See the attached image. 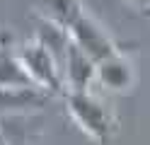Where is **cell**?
Returning a JSON list of instances; mask_svg holds the SVG:
<instances>
[{
    "label": "cell",
    "mask_w": 150,
    "mask_h": 145,
    "mask_svg": "<svg viewBox=\"0 0 150 145\" xmlns=\"http://www.w3.org/2000/svg\"><path fill=\"white\" fill-rule=\"evenodd\" d=\"M65 109L73 116V121L80 126V131L92 138L97 145H109L119 133V119L114 109L99 99L90 90L85 92H65Z\"/></svg>",
    "instance_id": "1"
},
{
    "label": "cell",
    "mask_w": 150,
    "mask_h": 145,
    "mask_svg": "<svg viewBox=\"0 0 150 145\" xmlns=\"http://www.w3.org/2000/svg\"><path fill=\"white\" fill-rule=\"evenodd\" d=\"M20 61L24 65V70L29 73L32 82L39 90L53 94H65V80H63V65L58 63L56 56L41 39H32V41L22 44L17 48Z\"/></svg>",
    "instance_id": "2"
},
{
    "label": "cell",
    "mask_w": 150,
    "mask_h": 145,
    "mask_svg": "<svg viewBox=\"0 0 150 145\" xmlns=\"http://www.w3.org/2000/svg\"><path fill=\"white\" fill-rule=\"evenodd\" d=\"M65 32H68L73 44H78L82 51L97 63L109 58V56H114L116 51H121V46L111 39V34L87 12V10H80V12L75 15V19L68 24Z\"/></svg>",
    "instance_id": "3"
},
{
    "label": "cell",
    "mask_w": 150,
    "mask_h": 145,
    "mask_svg": "<svg viewBox=\"0 0 150 145\" xmlns=\"http://www.w3.org/2000/svg\"><path fill=\"white\" fill-rule=\"evenodd\" d=\"M97 82L109 92L126 94L136 85V63L124 48L97 63Z\"/></svg>",
    "instance_id": "4"
},
{
    "label": "cell",
    "mask_w": 150,
    "mask_h": 145,
    "mask_svg": "<svg viewBox=\"0 0 150 145\" xmlns=\"http://www.w3.org/2000/svg\"><path fill=\"white\" fill-rule=\"evenodd\" d=\"M63 80L65 92H85L92 82H97V61L82 51L78 44H68L63 56Z\"/></svg>",
    "instance_id": "5"
},
{
    "label": "cell",
    "mask_w": 150,
    "mask_h": 145,
    "mask_svg": "<svg viewBox=\"0 0 150 145\" xmlns=\"http://www.w3.org/2000/svg\"><path fill=\"white\" fill-rule=\"evenodd\" d=\"M51 94L39 87H0V114L41 109Z\"/></svg>",
    "instance_id": "6"
},
{
    "label": "cell",
    "mask_w": 150,
    "mask_h": 145,
    "mask_svg": "<svg viewBox=\"0 0 150 145\" xmlns=\"http://www.w3.org/2000/svg\"><path fill=\"white\" fill-rule=\"evenodd\" d=\"M39 10V15L44 17V22H51L61 29H68V24L75 19V15L82 7L80 0H32Z\"/></svg>",
    "instance_id": "7"
},
{
    "label": "cell",
    "mask_w": 150,
    "mask_h": 145,
    "mask_svg": "<svg viewBox=\"0 0 150 145\" xmlns=\"http://www.w3.org/2000/svg\"><path fill=\"white\" fill-rule=\"evenodd\" d=\"M0 87H36L24 70L20 53L7 46H0Z\"/></svg>",
    "instance_id": "8"
},
{
    "label": "cell",
    "mask_w": 150,
    "mask_h": 145,
    "mask_svg": "<svg viewBox=\"0 0 150 145\" xmlns=\"http://www.w3.org/2000/svg\"><path fill=\"white\" fill-rule=\"evenodd\" d=\"M131 5H136L138 10H145V7H150V0H128Z\"/></svg>",
    "instance_id": "9"
},
{
    "label": "cell",
    "mask_w": 150,
    "mask_h": 145,
    "mask_svg": "<svg viewBox=\"0 0 150 145\" xmlns=\"http://www.w3.org/2000/svg\"><path fill=\"white\" fill-rule=\"evenodd\" d=\"M143 15H145V17H150V7H145V10H143Z\"/></svg>",
    "instance_id": "10"
}]
</instances>
